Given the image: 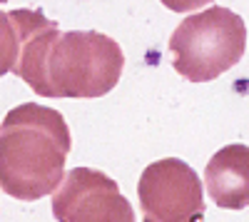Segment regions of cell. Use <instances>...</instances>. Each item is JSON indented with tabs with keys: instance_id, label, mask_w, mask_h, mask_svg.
Returning a JSON list of instances; mask_svg holds the SVG:
<instances>
[{
	"instance_id": "cell-1",
	"label": "cell",
	"mask_w": 249,
	"mask_h": 222,
	"mask_svg": "<svg viewBox=\"0 0 249 222\" xmlns=\"http://www.w3.org/2000/svg\"><path fill=\"white\" fill-rule=\"evenodd\" d=\"M20 33L15 75L43 97H102L117 83L124 55L97 30H65L43 10H10Z\"/></svg>"
},
{
	"instance_id": "cell-5",
	"label": "cell",
	"mask_w": 249,
	"mask_h": 222,
	"mask_svg": "<svg viewBox=\"0 0 249 222\" xmlns=\"http://www.w3.org/2000/svg\"><path fill=\"white\" fill-rule=\"evenodd\" d=\"M57 222H137L120 185L100 170L72 167L53 195Z\"/></svg>"
},
{
	"instance_id": "cell-4",
	"label": "cell",
	"mask_w": 249,
	"mask_h": 222,
	"mask_svg": "<svg viewBox=\"0 0 249 222\" xmlns=\"http://www.w3.org/2000/svg\"><path fill=\"white\" fill-rule=\"evenodd\" d=\"M142 222H204V185L179 157H162L140 175Z\"/></svg>"
},
{
	"instance_id": "cell-7",
	"label": "cell",
	"mask_w": 249,
	"mask_h": 222,
	"mask_svg": "<svg viewBox=\"0 0 249 222\" xmlns=\"http://www.w3.org/2000/svg\"><path fill=\"white\" fill-rule=\"evenodd\" d=\"M20 55V33L10 10H0V77L15 70Z\"/></svg>"
},
{
	"instance_id": "cell-3",
	"label": "cell",
	"mask_w": 249,
	"mask_h": 222,
	"mask_svg": "<svg viewBox=\"0 0 249 222\" xmlns=\"http://www.w3.org/2000/svg\"><path fill=\"white\" fill-rule=\"evenodd\" d=\"M247 48L244 20L222 5L187 15L170 35L175 70L190 83H210L232 70Z\"/></svg>"
},
{
	"instance_id": "cell-2",
	"label": "cell",
	"mask_w": 249,
	"mask_h": 222,
	"mask_svg": "<svg viewBox=\"0 0 249 222\" xmlns=\"http://www.w3.org/2000/svg\"><path fill=\"white\" fill-rule=\"evenodd\" d=\"M70 148V128L55 108H13L0 123V190L23 203L55 195Z\"/></svg>"
},
{
	"instance_id": "cell-6",
	"label": "cell",
	"mask_w": 249,
	"mask_h": 222,
	"mask_svg": "<svg viewBox=\"0 0 249 222\" xmlns=\"http://www.w3.org/2000/svg\"><path fill=\"white\" fill-rule=\"evenodd\" d=\"M204 187L222 210L249 207V148L242 143L219 148L204 167Z\"/></svg>"
}]
</instances>
